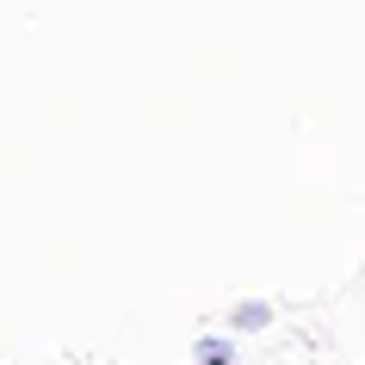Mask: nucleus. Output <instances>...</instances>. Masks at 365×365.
Returning a JSON list of instances; mask_svg holds the SVG:
<instances>
[{"mask_svg":"<svg viewBox=\"0 0 365 365\" xmlns=\"http://www.w3.org/2000/svg\"><path fill=\"white\" fill-rule=\"evenodd\" d=\"M272 322V304H235V328H267Z\"/></svg>","mask_w":365,"mask_h":365,"instance_id":"obj_1","label":"nucleus"}]
</instances>
